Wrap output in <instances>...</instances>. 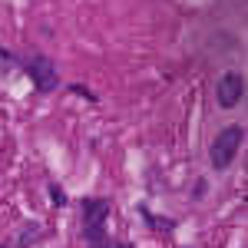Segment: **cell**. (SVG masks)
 <instances>
[{
  "label": "cell",
  "instance_id": "obj_1",
  "mask_svg": "<svg viewBox=\"0 0 248 248\" xmlns=\"http://www.w3.org/2000/svg\"><path fill=\"white\" fill-rule=\"evenodd\" d=\"M242 136H245L242 126H229L215 136V142H212V166L215 169H229V162L235 159L238 146H242Z\"/></svg>",
  "mask_w": 248,
  "mask_h": 248
},
{
  "label": "cell",
  "instance_id": "obj_2",
  "mask_svg": "<svg viewBox=\"0 0 248 248\" xmlns=\"http://www.w3.org/2000/svg\"><path fill=\"white\" fill-rule=\"evenodd\" d=\"M242 90H245L242 77H238V73H225V77L218 79V90H215V96H218V106L232 109V106L242 99Z\"/></svg>",
  "mask_w": 248,
  "mask_h": 248
},
{
  "label": "cell",
  "instance_id": "obj_3",
  "mask_svg": "<svg viewBox=\"0 0 248 248\" xmlns=\"http://www.w3.org/2000/svg\"><path fill=\"white\" fill-rule=\"evenodd\" d=\"M33 79H37L43 90H50V86L57 83V77H53V70H50V66H43V70H40V66H33Z\"/></svg>",
  "mask_w": 248,
  "mask_h": 248
}]
</instances>
